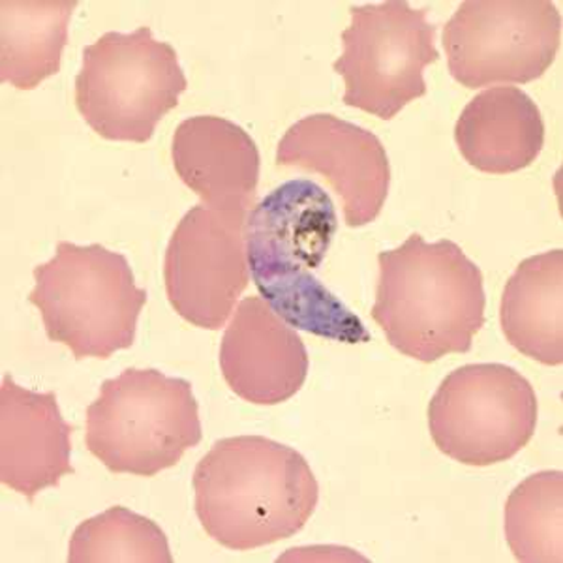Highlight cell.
I'll use <instances>...</instances> for the list:
<instances>
[{
	"label": "cell",
	"instance_id": "cell-1",
	"mask_svg": "<svg viewBox=\"0 0 563 563\" xmlns=\"http://www.w3.org/2000/svg\"><path fill=\"white\" fill-rule=\"evenodd\" d=\"M336 230L331 196L314 180H288L249 212V269L263 301L289 327L333 342L363 344L371 342L365 323L314 275Z\"/></svg>",
	"mask_w": 563,
	"mask_h": 563
},
{
	"label": "cell",
	"instance_id": "cell-2",
	"mask_svg": "<svg viewBox=\"0 0 563 563\" xmlns=\"http://www.w3.org/2000/svg\"><path fill=\"white\" fill-rule=\"evenodd\" d=\"M194 490L203 530L231 551L294 538L320 499L307 459L263 435L218 440L196 467Z\"/></svg>",
	"mask_w": 563,
	"mask_h": 563
},
{
	"label": "cell",
	"instance_id": "cell-3",
	"mask_svg": "<svg viewBox=\"0 0 563 563\" xmlns=\"http://www.w3.org/2000/svg\"><path fill=\"white\" fill-rule=\"evenodd\" d=\"M372 318L397 352L421 363L472 350L485 325L483 273L453 241L410 235L379 252Z\"/></svg>",
	"mask_w": 563,
	"mask_h": 563
},
{
	"label": "cell",
	"instance_id": "cell-4",
	"mask_svg": "<svg viewBox=\"0 0 563 563\" xmlns=\"http://www.w3.org/2000/svg\"><path fill=\"white\" fill-rule=\"evenodd\" d=\"M29 301L38 308L47 339L77 361L109 358L134 344L147 291L135 286L129 260L102 244H57L49 262L34 267Z\"/></svg>",
	"mask_w": 563,
	"mask_h": 563
},
{
	"label": "cell",
	"instance_id": "cell-5",
	"mask_svg": "<svg viewBox=\"0 0 563 563\" xmlns=\"http://www.w3.org/2000/svg\"><path fill=\"white\" fill-rule=\"evenodd\" d=\"M192 384L154 368L106 379L87 408L85 443L113 474L154 477L201 442Z\"/></svg>",
	"mask_w": 563,
	"mask_h": 563
},
{
	"label": "cell",
	"instance_id": "cell-6",
	"mask_svg": "<svg viewBox=\"0 0 563 563\" xmlns=\"http://www.w3.org/2000/svg\"><path fill=\"white\" fill-rule=\"evenodd\" d=\"M188 87L172 45L148 26L106 33L84 49L76 108L103 140L147 143Z\"/></svg>",
	"mask_w": 563,
	"mask_h": 563
},
{
	"label": "cell",
	"instance_id": "cell-7",
	"mask_svg": "<svg viewBox=\"0 0 563 563\" xmlns=\"http://www.w3.org/2000/svg\"><path fill=\"white\" fill-rule=\"evenodd\" d=\"M344 53L333 68L346 84L344 103L390 121L427 95L422 70L440 58L427 8L406 0L350 8Z\"/></svg>",
	"mask_w": 563,
	"mask_h": 563
},
{
	"label": "cell",
	"instance_id": "cell-8",
	"mask_svg": "<svg viewBox=\"0 0 563 563\" xmlns=\"http://www.w3.org/2000/svg\"><path fill=\"white\" fill-rule=\"evenodd\" d=\"M538 427V397L512 366L466 365L443 379L429 404L435 448L466 466L509 461Z\"/></svg>",
	"mask_w": 563,
	"mask_h": 563
},
{
	"label": "cell",
	"instance_id": "cell-9",
	"mask_svg": "<svg viewBox=\"0 0 563 563\" xmlns=\"http://www.w3.org/2000/svg\"><path fill=\"white\" fill-rule=\"evenodd\" d=\"M560 40L562 15L549 0H466L443 26L449 71L466 89L536 81Z\"/></svg>",
	"mask_w": 563,
	"mask_h": 563
},
{
	"label": "cell",
	"instance_id": "cell-10",
	"mask_svg": "<svg viewBox=\"0 0 563 563\" xmlns=\"http://www.w3.org/2000/svg\"><path fill=\"white\" fill-rule=\"evenodd\" d=\"M246 218L192 207L167 244L164 278L167 299L183 320L218 331L249 288L244 243Z\"/></svg>",
	"mask_w": 563,
	"mask_h": 563
},
{
	"label": "cell",
	"instance_id": "cell-11",
	"mask_svg": "<svg viewBox=\"0 0 563 563\" xmlns=\"http://www.w3.org/2000/svg\"><path fill=\"white\" fill-rule=\"evenodd\" d=\"M276 166L321 175L339 194L350 228L374 222L389 194V158L378 135L329 113L291 124L276 148Z\"/></svg>",
	"mask_w": 563,
	"mask_h": 563
},
{
	"label": "cell",
	"instance_id": "cell-12",
	"mask_svg": "<svg viewBox=\"0 0 563 563\" xmlns=\"http://www.w3.org/2000/svg\"><path fill=\"white\" fill-rule=\"evenodd\" d=\"M225 384L246 402L275 406L295 397L307 379L308 353L294 327L262 297L239 302L220 346Z\"/></svg>",
	"mask_w": 563,
	"mask_h": 563
},
{
	"label": "cell",
	"instance_id": "cell-13",
	"mask_svg": "<svg viewBox=\"0 0 563 563\" xmlns=\"http://www.w3.org/2000/svg\"><path fill=\"white\" fill-rule=\"evenodd\" d=\"M71 424L55 393H34L4 376L0 385V481L29 501L74 474Z\"/></svg>",
	"mask_w": 563,
	"mask_h": 563
},
{
	"label": "cell",
	"instance_id": "cell-14",
	"mask_svg": "<svg viewBox=\"0 0 563 563\" xmlns=\"http://www.w3.org/2000/svg\"><path fill=\"white\" fill-rule=\"evenodd\" d=\"M175 172L212 211L249 217L260 183V151L235 122L214 115L180 122L172 143Z\"/></svg>",
	"mask_w": 563,
	"mask_h": 563
},
{
	"label": "cell",
	"instance_id": "cell-15",
	"mask_svg": "<svg viewBox=\"0 0 563 563\" xmlns=\"http://www.w3.org/2000/svg\"><path fill=\"white\" fill-rule=\"evenodd\" d=\"M455 140L464 161L477 172L517 174L543 151V117L538 103L517 87H493L464 108Z\"/></svg>",
	"mask_w": 563,
	"mask_h": 563
},
{
	"label": "cell",
	"instance_id": "cell-16",
	"mask_svg": "<svg viewBox=\"0 0 563 563\" xmlns=\"http://www.w3.org/2000/svg\"><path fill=\"white\" fill-rule=\"evenodd\" d=\"M499 321L507 342L541 365L563 363V252L520 263L501 297Z\"/></svg>",
	"mask_w": 563,
	"mask_h": 563
},
{
	"label": "cell",
	"instance_id": "cell-17",
	"mask_svg": "<svg viewBox=\"0 0 563 563\" xmlns=\"http://www.w3.org/2000/svg\"><path fill=\"white\" fill-rule=\"evenodd\" d=\"M76 8L77 0H2L0 79L31 90L55 76Z\"/></svg>",
	"mask_w": 563,
	"mask_h": 563
},
{
	"label": "cell",
	"instance_id": "cell-18",
	"mask_svg": "<svg viewBox=\"0 0 563 563\" xmlns=\"http://www.w3.org/2000/svg\"><path fill=\"white\" fill-rule=\"evenodd\" d=\"M506 536L519 562L562 563V472L530 475L512 490L506 506Z\"/></svg>",
	"mask_w": 563,
	"mask_h": 563
},
{
	"label": "cell",
	"instance_id": "cell-19",
	"mask_svg": "<svg viewBox=\"0 0 563 563\" xmlns=\"http://www.w3.org/2000/svg\"><path fill=\"white\" fill-rule=\"evenodd\" d=\"M70 563H172L166 533L153 520L126 507L108 511L77 526L70 539Z\"/></svg>",
	"mask_w": 563,
	"mask_h": 563
}]
</instances>
